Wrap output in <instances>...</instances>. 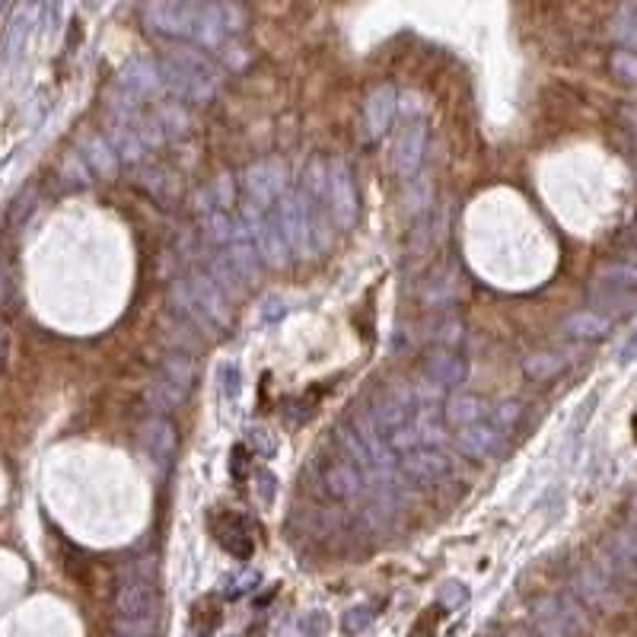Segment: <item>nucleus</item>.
Returning a JSON list of instances; mask_svg holds the SVG:
<instances>
[{
  "label": "nucleus",
  "instance_id": "nucleus-1",
  "mask_svg": "<svg viewBox=\"0 0 637 637\" xmlns=\"http://www.w3.org/2000/svg\"><path fill=\"white\" fill-rule=\"evenodd\" d=\"M141 23L150 36L163 42H188L204 51L223 48L236 32H243L246 13L233 0L192 4V0H147Z\"/></svg>",
  "mask_w": 637,
  "mask_h": 637
},
{
  "label": "nucleus",
  "instance_id": "nucleus-2",
  "mask_svg": "<svg viewBox=\"0 0 637 637\" xmlns=\"http://www.w3.org/2000/svg\"><path fill=\"white\" fill-rule=\"evenodd\" d=\"M163 90L179 102H211L220 90V71L211 55L188 42H166L160 51Z\"/></svg>",
  "mask_w": 637,
  "mask_h": 637
},
{
  "label": "nucleus",
  "instance_id": "nucleus-3",
  "mask_svg": "<svg viewBox=\"0 0 637 637\" xmlns=\"http://www.w3.org/2000/svg\"><path fill=\"white\" fill-rule=\"evenodd\" d=\"M163 596L147 567H131L118 580L115 590V612H118V634L122 637H153L160 622Z\"/></svg>",
  "mask_w": 637,
  "mask_h": 637
},
{
  "label": "nucleus",
  "instance_id": "nucleus-4",
  "mask_svg": "<svg viewBox=\"0 0 637 637\" xmlns=\"http://www.w3.org/2000/svg\"><path fill=\"white\" fill-rule=\"evenodd\" d=\"M274 214L281 220V230L287 236L290 249H294V258H313L316 255V239H313V220H309V208L306 201L297 192H287L278 204H274Z\"/></svg>",
  "mask_w": 637,
  "mask_h": 637
},
{
  "label": "nucleus",
  "instance_id": "nucleus-5",
  "mask_svg": "<svg viewBox=\"0 0 637 637\" xmlns=\"http://www.w3.org/2000/svg\"><path fill=\"white\" fill-rule=\"evenodd\" d=\"M246 201L258 204L262 211H271L287 195V163L281 157L258 160L246 169L243 176Z\"/></svg>",
  "mask_w": 637,
  "mask_h": 637
},
{
  "label": "nucleus",
  "instance_id": "nucleus-6",
  "mask_svg": "<svg viewBox=\"0 0 637 637\" xmlns=\"http://www.w3.org/2000/svg\"><path fill=\"white\" fill-rule=\"evenodd\" d=\"M424 153H427V122L424 118H408L392 141L389 166L399 179H415L421 172Z\"/></svg>",
  "mask_w": 637,
  "mask_h": 637
},
{
  "label": "nucleus",
  "instance_id": "nucleus-7",
  "mask_svg": "<svg viewBox=\"0 0 637 637\" xmlns=\"http://www.w3.org/2000/svg\"><path fill=\"white\" fill-rule=\"evenodd\" d=\"M329 208L338 233L354 230V223L360 217V198H357V182L354 172L344 160L329 163Z\"/></svg>",
  "mask_w": 637,
  "mask_h": 637
},
{
  "label": "nucleus",
  "instance_id": "nucleus-8",
  "mask_svg": "<svg viewBox=\"0 0 637 637\" xmlns=\"http://www.w3.org/2000/svg\"><path fill=\"white\" fill-rule=\"evenodd\" d=\"M453 472V462L440 446H418V450L399 456V475L415 488H434Z\"/></svg>",
  "mask_w": 637,
  "mask_h": 637
},
{
  "label": "nucleus",
  "instance_id": "nucleus-9",
  "mask_svg": "<svg viewBox=\"0 0 637 637\" xmlns=\"http://www.w3.org/2000/svg\"><path fill=\"white\" fill-rule=\"evenodd\" d=\"M453 446L459 456H466L472 462H485L507 453V434L491 421H475L466 427H456Z\"/></svg>",
  "mask_w": 637,
  "mask_h": 637
},
{
  "label": "nucleus",
  "instance_id": "nucleus-10",
  "mask_svg": "<svg viewBox=\"0 0 637 637\" xmlns=\"http://www.w3.org/2000/svg\"><path fill=\"white\" fill-rule=\"evenodd\" d=\"M115 90H122L125 96H131L134 102H144L166 93L163 90V74H160V61L157 58H144L137 55L131 58L122 71L115 77Z\"/></svg>",
  "mask_w": 637,
  "mask_h": 637
},
{
  "label": "nucleus",
  "instance_id": "nucleus-11",
  "mask_svg": "<svg viewBox=\"0 0 637 637\" xmlns=\"http://www.w3.org/2000/svg\"><path fill=\"white\" fill-rule=\"evenodd\" d=\"M395 115H399V90L392 83L376 86L364 102V115H360V131H364L367 141H383L389 128L395 125Z\"/></svg>",
  "mask_w": 637,
  "mask_h": 637
},
{
  "label": "nucleus",
  "instance_id": "nucleus-12",
  "mask_svg": "<svg viewBox=\"0 0 637 637\" xmlns=\"http://www.w3.org/2000/svg\"><path fill=\"white\" fill-rule=\"evenodd\" d=\"M424 376L440 389H459L469 380V360L459 348L434 344V348L424 354Z\"/></svg>",
  "mask_w": 637,
  "mask_h": 637
},
{
  "label": "nucleus",
  "instance_id": "nucleus-13",
  "mask_svg": "<svg viewBox=\"0 0 637 637\" xmlns=\"http://www.w3.org/2000/svg\"><path fill=\"white\" fill-rule=\"evenodd\" d=\"M141 446L144 453L153 459V466H157L160 472H169L172 469V459H176V450H179V437H176V427L169 424L166 415H153L150 421H144L141 427Z\"/></svg>",
  "mask_w": 637,
  "mask_h": 637
},
{
  "label": "nucleus",
  "instance_id": "nucleus-14",
  "mask_svg": "<svg viewBox=\"0 0 637 637\" xmlns=\"http://www.w3.org/2000/svg\"><path fill=\"white\" fill-rule=\"evenodd\" d=\"M188 284H192L195 290V297L204 309V316L211 319L214 325V332H223V329H230V303H227V290H223L211 274H204V271H195V274H188Z\"/></svg>",
  "mask_w": 637,
  "mask_h": 637
},
{
  "label": "nucleus",
  "instance_id": "nucleus-15",
  "mask_svg": "<svg viewBox=\"0 0 637 637\" xmlns=\"http://www.w3.org/2000/svg\"><path fill=\"white\" fill-rule=\"evenodd\" d=\"M322 485H325V494L335 497V501H351V497H357L360 488H364V472H360L348 456L338 453L335 459L325 462Z\"/></svg>",
  "mask_w": 637,
  "mask_h": 637
},
{
  "label": "nucleus",
  "instance_id": "nucleus-16",
  "mask_svg": "<svg viewBox=\"0 0 637 637\" xmlns=\"http://www.w3.org/2000/svg\"><path fill=\"white\" fill-rule=\"evenodd\" d=\"M214 536L223 545V552L233 555V558H249L252 548H255L249 529H246V520L236 513H217L214 516Z\"/></svg>",
  "mask_w": 637,
  "mask_h": 637
},
{
  "label": "nucleus",
  "instance_id": "nucleus-17",
  "mask_svg": "<svg viewBox=\"0 0 637 637\" xmlns=\"http://www.w3.org/2000/svg\"><path fill=\"white\" fill-rule=\"evenodd\" d=\"M370 415H373L376 427L383 430V437H389L392 430L405 427L411 418H415V411H411V408L399 399V395H395V392L389 389V392L376 395V399L370 402Z\"/></svg>",
  "mask_w": 637,
  "mask_h": 637
},
{
  "label": "nucleus",
  "instance_id": "nucleus-18",
  "mask_svg": "<svg viewBox=\"0 0 637 637\" xmlns=\"http://www.w3.org/2000/svg\"><path fill=\"white\" fill-rule=\"evenodd\" d=\"M488 415H491V405L481 399V395H472V392H456L443 405V418H446V424H453V427H466V424H475V421H485Z\"/></svg>",
  "mask_w": 637,
  "mask_h": 637
},
{
  "label": "nucleus",
  "instance_id": "nucleus-19",
  "mask_svg": "<svg viewBox=\"0 0 637 637\" xmlns=\"http://www.w3.org/2000/svg\"><path fill=\"white\" fill-rule=\"evenodd\" d=\"M561 329L574 341H599L612 332V316L596 313V309H580V313H571L564 319Z\"/></svg>",
  "mask_w": 637,
  "mask_h": 637
},
{
  "label": "nucleus",
  "instance_id": "nucleus-20",
  "mask_svg": "<svg viewBox=\"0 0 637 637\" xmlns=\"http://www.w3.org/2000/svg\"><path fill=\"white\" fill-rule=\"evenodd\" d=\"M80 153H83L86 166H90L93 172H99V176H106V179H112L118 163H122L115 147L109 144V137H99V134H86V141L80 144Z\"/></svg>",
  "mask_w": 637,
  "mask_h": 637
},
{
  "label": "nucleus",
  "instance_id": "nucleus-21",
  "mask_svg": "<svg viewBox=\"0 0 637 637\" xmlns=\"http://www.w3.org/2000/svg\"><path fill=\"white\" fill-rule=\"evenodd\" d=\"M169 300H172V306H176V313H179L182 319H188V322L198 325V329H204V332H214V325H211L208 316H204V309H201V303H198V297H195L192 284H188V278H182V281L172 284Z\"/></svg>",
  "mask_w": 637,
  "mask_h": 637
},
{
  "label": "nucleus",
  "instance_id": "nucleus-22",
  "mask_svg": "<svg viewBox=\"0 0 637 637\" xmlns=\"http://www.w3.org/2000/svg\"><path fill=\"white\" fill-rule=\"evenodd\" d=\"M335 440H338V453L341 456H348L354 466L364 472V475H370V478H376V469H373V459H370V453H367V446H364V440H360L357 434H354V427L351 424H338L335 430Z\"/></svg>",
  "mask_w": 637,
  "mask_h": 637
},
{
  "label": "nucleus",
  "instance_id": "nucleus-23",
  "mask_svg": "<svg viewBox=\"0 0 637 637\" xmlns=\"http://www.w3.org/2000/svg\"><path fill=\"white\" fill-rule=\"evenodd\" d=\"M567 364H571V357H567L564 351H539V354L526 357L523 373L529 376V380L545 383V380H555V376H561L567 370Z\"/></svg>",
  "mask_w": 637,
  "mask_h": 637
},
{
  "label": "nucleus",
  "instance_id": "nucleus-24",
  "mask_svg": "<svg viewBox=\"0 0 637 637\" xmlns=\"http://www.w3.org/2000/svg\"><path fill=\"white\" fill-rule=\"evenodd\" d=\"M536 637H571V625H567L558 599H545L536 609Z\"/></svg>",
  "mask_w": 637,
  "mask_h": 637
},
{
  "label": "nucleus",
  "instance_id": "nucleus-25",
  "mask_svg": "<svg viewBox=\"0 0 637 637\" xmlns=\"http://www.w3.org/2000/svg\"><path fill=\"white\" fill-rule=\"evenodd\" d=\"M577 593L590 602V606H609L615 599V593L609 590V580L602 577L596 567H583L580 577H577Z\"/></svg>",
  "mask_w": 637,
  "mask_h": 637
},
{
  "label": "nucleus",
  "instance_id": "nucleus-26",
  "mask_svg": "<svg viewBox=\"0 0 637 637\" xmlns=\"http://www.w3.org/2000/svg\"><path fill=\"white\" fill-rule=\"evenodd\" d=\"M596 284L612 287V290H625V294H637V262H615L599 268Z\"/></svg>",
  "mask_w": 637,
  "mask_h": 637
},
{
  "label": "nucleus",
  "instance_id": "nucleus-27",
  "mask_svg": "<svg viewBox=\"0 0 637 637\" xmlns=\"http://www.w3.org/2000/svg\"><path fill=\"white\" fill-rule=\"evenodd\" d=\"M211 278L227 290V294H239L243 287H249L243 274H239V268L233 265L230 252H214L211 255Z\"/></svg>",
  "mask_w": 637,
  "mask_h": 637
},
{
  "label": "nucleus",
  "instance_id": "nucleus-28",
  "mask_svg": "<svg viewBox=\"0 0 637 637\" xmlns=\"http://www.w3.org/2000/svg\"><path fill=\"white\" fill-rule=\"evenodd\" d=\"M424 303L434 306V309H450L456 303V281H453L450 271L430 278V284L424 287Z\"/></svg>",
  "mask_w": 637,
  "mask_h": 637
},
{
  "label": "nucleus",
  "instance_id": "nucleus-29",
  "mask_svg": "<svg viewBox=\"0 0 637 637\" xmlns=\"http://www.w3.org/2000/svg\"><path fill=\"white\" fill-rule=\"evenodd\" d=\"M434 344H443V348H459L462 338H466V329H462V322L456 313L450 309H440V319L434 322V332H430Z\"/></svg>",
  "mask_w": 637,
  "mask_h": 637
},
{
  "label": "nucleus",
  "instance_id": "nucleus-30",
  "mask_svg": "<svg viewBox=\"0 0 637 637\" xmlns=\"http://www.w3.org/2000/svg\"><path fill=\"white\" fill-rule=\"evenodd\" d=\"M185 395H188V389L176 386V383L166 380V376L160 373V380L153 383V389H150V402H153V408L160 411V415H166V411H176L182 405Z\"/></svg>",
  "mask_w": 637,
  "mask_h": 637
},
{
  "label": "nucleus",
  "instance_id": "nucleus-31",
  "mask_svg": "<svg viewBox=\"0 0 637 637\" xmlns=\"http://www.w3.org/2000/svg\"><path fill=\"white\" fill-rule=\"evenodd\" d=\"M612 558L625 574H637V532L631 526L612 539Z\"/></svg>",
  "mask_w": 637,
  "mask_h": 637
},
{
  "label": "nucleus",
  "instance_id": "nucleus-32",
  "mask_svg": "<svg viewBox=\"0 0 637 637\" xmlns=\"http://www.w3.org/2000/svg\"><path fill=\"white\" fill-rule=\"evenodd\" d=\"M163 376L176 383V386H182V389H192V383H195V360L185 357V354H169L163 360Z\"/></svg>",
  "mask_w": 637,
  "mask_h": 637
},
{
  "label": "nucleus",
  "instance_id": "nucleus-33",
  "mask_svg": "<svg viewBox=\"0 0 637 637\" xmlns=\"http://www.w3.org/2000/svg\"><path fill=\"white\" fill-rule=\"evenodd\" d=\"M29 29H32V16H29V10H23V13L10 23V29H7V39H4V58H7V61H13L16 55H20V48H23L26 39H29Z\"/></svg>",
  "mask_w": 637,
  "mask_h": 637
},
{
  "label": "nucleus",
  "instance_id": "nucleus-34",
  "mask_svg": "<svg viewBox=\"0 0 637 637\" xmlns=\"http://www.w3.org/2000/svg\"><path fill=\"white\" fill-rule=\"evenodd\" d=\"M201 223H204V236H208L214 246H227V243H230V236H233V220H227V211L214 208V211L204 214Z\"/></svg>",
  "mask_w": 637,
  "mask_h": 637
},
{
  "label": "nucleus",
  "instance_id": "nucleus-35",
  "mask_svg": "<svg viewBox=\"0 0 637 637\" xmlns=\"http://www.w3.org/2000/svg\"><path fill=\"white\" fill-rule=\"evenodd\" d=\"M217 386H220L223 399H227V402L239 399V392H243V373H239L236 360H223V364L217 367Z\"/></svg>",
  "mask_w": 637,
  "mask_h": 637
},
{
  "label": "nucleus",
  "instance_id": "nucleus-36",
  "mask_svg": "<svg viewBox=\"0 0 637 637\" xmlns=\"http://www.w3.org/2000/svg\"><path fill=\"white\" fill-rule=\"evenodd\" d=\"M609 67L612 74L628 83V86H637V51H628V48H618L615 55L609 58Z\"/></svg>",
  "mask_w": 637,
  "mask_h": 637
},
{
  "label": "nucleus",
  "instance_id": "nucleus-37",
  "mask_svg": "<svg viewBox=\"0 0 637 637\" xmlns=\"http://www.w3.org/2000/svg\"><path fill=\"white\" fill-rule=\"evenodd\" d=\"M612 39L628 48V51H637V20H631V16L618 13L615 23H612Z\"/></svg>",
  "mask_w": 637,
  "mask_h": 637
},
{
  "label": "nucleus",
  "instance_id": "nucleus-38",
  "mask_svg": "<svg viewBox=\"0 0 637 637\" xmlns=\"http://www.w3.org/2000/svg\"><path fill=\"white\" fill-rule=\"evenodd\" d=\"M520 418H523L520 402H497V405H491V415H488V421H491V424H497L501 430L513 427Z\"/></svg>",
  "mask_w": 637,
  "mask_h": 637
},
{
  "label": "nucleus",
  "instance_id": "nucleus-39",
  "mask_svg": "<svg viewBox=\"0 0 637 637\" xmlns=\"http://www.w3.org/2000/svg\"><path fill=\"white\" fill-rule=\"evenodd\" d=\"M287 313H290V306H287V300H284V297H278V294L265 297V300H262V306H258V319H262L265 325H274V322L287 319Z\"/></svg>",
  "mask_w": 637,
  "mask_h": 637
},
{
  "label": "nucleus",
  "instance_id": "nucleus-40",
  "mask_svg": "<svg viewBox=\"0 0 637 637\" xmlns=\"http://www.w3.org/2000/svg\"><path fill=\"white\" fill-rule=\"evenodd\" d=\"M329 628H332V618H329V612H322V609L306 612V615L300 618V634H303V637H322Z\"/></svg>",
  "mask_w": 637,
  "mask_h": 637
},
{
  "label": "nucleus",
  "instance_id": "nucleus-41",
  "mask_svg": "<svg viewBox=\"0 0 637 637\" xmlns=\"http://www.w3.org/2000/svg\"><path fill=\"white\" fill-rule=\"evenodd\" d=\"M258 583V574L255 571H243V574H230L227 577V583H223V593H227L230 599L233 596H246L252 587Z\"/></svg>",
  "mask_w": 637,
  "mask_h": 637
},
{
  "label": "nucleus",
  "instance_id": "nucleus-42",
  "mask_svg": "<svg viewBox=\"0 0 637 637\" xmlns=\"http://www.w3.org/2000/svg\"><path fill=\"white\" fill-rule=\"evenodd\" d=\"M255 494L262 504H274V497H278V478H274V472L268 469L255 472Z\"/></svg>",
  "mask_w": 637,
  "mask_h": 637
},
{
  "label": "nucleus",
  "instance_id": "nucleus-43",
  "mask_svg": "<svg viewBox=\"0 0 637 637\" xmlns=\"http://www.w3.org/2000/svg\"><path fill=\"white\" fill-rule=\"evenodd\" d=\"M466 599H469V590L462 587V583H456V580L443 583V587H440V602H443L446 609H456V606H462Z\"/></svg>",
  "mask_w": 637,
  "mask_h": 637
},
{
  "label": "nucleus",
  "instance_id": "nucleus-44",
  "mask_svg": "<svg viewBox=\"0 0 637 637\" xmlns=\"http://www.w3.org/2000/svg\"><path fill=\"white\" fill-rule=\"evenodd\" d=\"M370 622H373V609L357 606V609H351L348 615H344V631H348V634H360L364 628H370Z\"/></svg>",
  "mask_w": 637,
  "mask_h": 637
},
{
  "label": "nucleus",
  "instance_id": "nucleus-45",
  "mask_svg": "<svg viewBox=\"0 0 637 637\" xmlns=\"http://www.w3.org/2000/svg\"><path fill=\"white\" fill-rule=\"evenodd\" d=\"M615 360H618V367H628V364H634V360H637V329L625 338V344L618 348Z\"/></svg>",
  "mask_w": 637,
  "mask_h": 637
},
{
  "label": "nucleus",
  "instance_id": "nucleus-46",
  "mask_svg": "<svg viewBox=\"0 0 637 637\" xmlns=\"http://www.w3.org/2000/svg\"><path fill=\"white\" fill-rule=\"evenodd\" d=\"M4 300H7V265L0 258V306H4Z\"/></svg>",
  "mask_w": 637,
  "mask_h": 637
},
{
  "label": "nucleus",
  "instance_id": "nucleus-47",
  "mask_svg": "<svg viewBox=\"0 0 637 637\" xmlns=\"http://www.w3.org/2000/svg\"><path fill=\"white\" fill-rule=\"evenodd\" d=\"M622 13H625V16H631V20H637V0H631V4H628Z\"/></svg>",
  "mask_w": 637,
  "mask_h": 637
},
{
  "label": "nucleus",
  "instance_id": "nucleus-48",
  "mask_svg": "<svg viewBox=\"0 0 637 637\" xmlns=\"http://www.w3.org/2000/svg\"><path fill=\"white\" fill-rule=\"evenodd\" d=\"M628 125H631V128H634V134H637V109H631V112H628Z\"/></svg>",
  "mask_w": 637,
  "mask_h": 637
},
{
  "label": "nucleus",
  "instance_id": "nucleus-49",
  "mask_svg": "<svg viewBox=\"0 0 637 637\" xmlns=\"http://www.w3.org/2000/svg\"><path fill=\"white\" fill-rule=\"evenodd\" d=\"M23 4H26V10H36V7L42 4V0H23Z\"/></svg>",
  "mask_w": 637,
  "mask_h": 637
},
{
  "label": "nucleus",
  "instance_id": "nucleus-50",
  "mask_svg": "<svg viewBox=\"0 0 637 637\" xmlns=\"http://www.w3.org/2000/svg\"><path fill=\"white\" fill-rule=\"evenodd\" d=\"M118 637H122V634H118Z\"/></svg>",
  "mask_w": 637,
  "mask_h": 637
}]
</instances>
